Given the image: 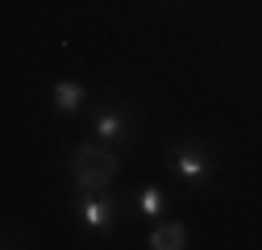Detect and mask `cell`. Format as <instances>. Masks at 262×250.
<instances>
[{
    "instance_id": "cell-1",
    "label": "cell",
    "mask_w": 262,
    "mask_h": 250,
    "mask_svg": "<svg viewBox=\"0 0 262 250\" xmlns=\"http://www.w3.org/2000/svg\"><path fill=\"white\" fill-rule=\"evenodd\" d=\"M117 167H121V159L108 150V146H79L75 154H71V175H75V183H79V192L88 196V192H104V187L113 183V175H117Z\"/></svg>"
},
{
    "instance_id": "cell-2",
    "label": "cell",
    "mask_w": 262,
    "mask_h": 250,
    "mask_svg": "<svg viewBox=\"0 0 262 250\" xmlns=\"http://www.w3.org/2000/svg\"><path fill=\"white\" fill-rule=\"evenodd\" d=\"M175 167H179V175H183L187 183H204V179L212 175V167H208V159H204L200 146H179V150H175Z\"/></svg>"
},
{
    "instance_id": "cell-3",
    "label": "cell",
    "mask_w": 262,
    "mask_h": 250,
    "mask_svg": "<svg viewBox=\"0 0 262 250\" xmlns=\"http://www.w3.org/2000/svg\"><path fill=\"white\" fill-rule=\"evenodd\" d=\"M125 130H129L125 109H100L96 113V142H117V138H125Z\"/></svg>"
},
{
    "instance_id": "cell-4",
    "label": "cell",
    "mask_w": 262,
    "mask_h": 250,
    "mask_svg": "<svg viewBox=\"0 0 262 250\" xmlns=\"http://www.w3.org/2000/svg\"><path fill=\"white\" fill-rule=\"evenodd\" d=\"M150 246H154V250H179V246H187V225H179V221L158 225V230L150 234Z\"/></svg>"
},
{
    "instance_id": "cell-5",
    "label": "cell",
    "mask_w": 262,
    "mask_h": 250,
    "mask_svg": "<svg viewBox=\"0 0 262 250\" xmlns=\"http://www.w3.org/2000/svg\"><path fill=\"white\" fill-rule=\"evenodd\" d=\"M108 221H113V204H108V200H100L96 192H88V200H83V225L104 230Z\"/></svg>"
},
{
    "instance_id": "cell-6",
    "label": "cell",
    "mask_w": 262,
    "mask_h": 250,
    "mask_svg": "<svg viewBox=\"0 0 262 250\" xmlns=\"http://www.w3.org/2000/svg\"><path fill=\"white\" fill-rule=\"evenodd\" d=\"M54 105H58L62 113H75V109L83 105V88H79V84H58V88H54Z\"/></svg>"
},
{
    "instance_id": "cell-7",
    "label": "cell",
    "mask_w": 262,
    "mask_h": 250,
    "mask_svg": "<svg viewBox=\"0 0 262 250\" xmlns=\"http://www.w3.org/2000/svg\"><path fill=\"white\" fill-rule=\"evenodd\" d=\"M138 209H142L146 217H158V213H162V192H158V187H146L142 200H138Z\"/></svg>"
}]
</instances>
